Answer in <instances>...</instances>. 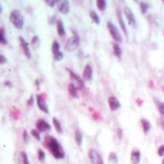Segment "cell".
Masks as SVG:
<instances>
[{"label": "cell", "mask_w": 164, "mask_h": 164, "mask_svg": "<svg viewBox=\"0 0 164 164\" xmlns=\"http://www.w3.org/2000/svg\"><path fill=\"white\" fill-rule=\"evenodd\" d=\"M44 147L49 150V152L52 153L56 159H63L65 157V151L61 144L59 143L56 138L52 137L50 135H46L44 137Z\"/></svg>", "instance_id": "obj_1"}, {"label": "cell", "mask_w": 164, "mask_h": 164, "mask_svg": "<svg viewBox=\"0 0 164 164\" xmlns=\"http://www.w3.org/2000/svg\"><path fill=\"white\" fill-rule=\"evenodd\" d=\"M10 21L12 22L16 28L21 29L24 25V17L17 10H13L10 14Z\"/></svg>", "instance_id": "obj_2"}, {"label": "cell", "mask_w": 164, "mask_h": 164, "mask_svg": "<svg viewBox=\"0 0 164 164\" xmlns=\"http://www.w3.org/2000/svg\"><path fill=\"white\" fill-rule=\"evenodd\" d=\"M106 26H107L108 31L110 33L111 37H112V39L114 40L116 42H118V44H119V42H122L123 36H122V34H121L120 30L118 29V27L116 26L112 21H107Z\"/></svg>", "instance_id": "obj_3"}, {"label": "cell", "mask_w": 164, "mask_h": 164, "mask_svg": "<svg viewBox=\"0 0 164 164\" xmlns=\"http://www.w3.org/2000/svg\"><path fill=\"white\" fill-rule=\"evenodd\" d=\"M80 39L77 35H74L72 37H70L69 40L67 41L65 44V49L67 51H74L75 49L79 46Z\"/></svg>", "instance_id": "obj_4"}, {"label": "cell", "mask_w": 164, "mask_h": 164, "mask_svg": "<svg viewBox=\"0 0 164 164\" xmlns=\"http://www.w3.org/2000/svg\"><path fill=\"white\" fill-rule=\"evenodd\" d=\"M66 70L69 72L70 79L72 80V83H74L75 86H76V88L78 90L84 88V81H83V79L79 76V75L76 74L74 70H72L70 69H69V68H66Z\"/></svg>", "instance_id": "obj_5"}, {"label": "cell", "mask_w": 164, "mask_h": 164, "mask_svg": "<svg viewBox=\"0 0 164 164\" xmlns=\"http://www.w3.org/2000/svg\"><path fill=\"white\" fill-rule=\"evenodd\" d=\"M88 157H89L92 164H104V161H103L102 155L94 149H90L88 151Z\"/></svg>", "instance_id": "obj_6"}, {"label": "cell", "mask_w": 164, "mask_h": 164, "mask_svg": "<svg viewBox=\"0 0 164 164\" xmlns=\"http://www.w3.org/2000/svg\"><path fill=\"white\" fill-rule=\"evenodd\" d=\"M123 13H125V19H127V21H128L130 26H132V27L137 26V21H136V17L134 16V14H133L132 10H131L128 6H125V8H123Z\"/></svg>", "instance_id": "obj_7"}, {"label": "cell", "mask_w": 164, "mask_h": 164, "mask_svg": "<svg viewBox=\"0 0 164 164\" xmlns=\"http://www.w3.org/2000/svg\"><path fill=\"white\" fill-rule=\"evenodd\" d=\"M45 95L44 94H40L36 96V100H37V105L39 107V109L42 111L45 114H48L49 109L47 107V104L45 102Z\"/></svg>", "instance_id": "obj_8"}, {"label": "cell", "mask_w": 164, "mask_h": 164, "mask_svg": "<svg viewBox=\"0 0 164 164\" xmlns=\"http://www.w3.org/2000/svg\"><path fill=\"white\" fill-rule=\"evenodd\" d=\"M36 127L40 132H45V131H48L51 128V125L44 119H39L36 123Z\"/></svg>", "instance_id": "obj_9"}, {"label": "cell", "mask_w": 164, "mask_h": 164, "mask_svg": "<svg viewBox=\"0 0 164 164\" xmlns=\"http://www.w3.org/2000/svg\"><path fill=\"white\" fill-rule=\"evenodd\" d=\"M108 105L111 111H116L121 107V102L118 100V98L114 96H110L108 98Z\"/></svg>", "instance_id": "obj_10"}, {"label": "cell", "mask_w": 164, "mask_h": 164, "mask_svg": "<svg viewBox=\"0 0 164 164\" xmlns=\"http://www.w3.org/2000/svg\"><path fill=\"white\" fill-rule=\"evenodd\" d=\"M82 77H83V79L86 80V81H90V80H92L93 69H92V67H91V65L87 64L84 67V70H83V72H82Z\"/></svg>", "instance_id": "obj_11"}, {"label": "cell", "mask_w": 164, "mask_h": 164, "mask_svg": "<svg viewBox=\"0 0 164 164\" xmlns=\"http://www.w3.org/2000/svg\"><path fill=\"white\" fill-rule=\"evenodd\" d=\"M117 19H118V21H119V24L122 28L123 32L125 33V37H128V31H127V28L125 26V21H123V15L121 13L120 9H117Z\"/></svg>", "instance_id": "obj_12"}, {"label": "cell", "mask_w": 164, "mask_h": 164, "mask_svg": "<svg viewBox=\"0 0 164 164\" xmlns=\"http://www.w3.org/2000/svg\"><path fill=\"white\" fill-rule=\"evenodd\" d=\"M19 42H21V46L22 47V50H23L25 56L28 58V59H31V56H32V55H31V51H30V49H29L28 42L25 41V40H24L22 37H19Z\"/></svg>", "instance_id": "obj_13"}, {"label": "cell", "mask_w": 164, "mask_h": 164, "mask_svg": "<svg viewBox=\"0 0 164 164\" xmlns=\"http://www.w3.org/2000/svg\"><path fill=\"white\" fill-rule=\"evenodd\" d=\"M130 161L132 164H139L141 161V153L138 150H133L130 153Z\"/></svg>", "instance_id": "obj_14"}, {"label": "cell", "mask_w": 164, "mask_h": 164, "mask_svg": "<svg viewBox=\"0 0 164 164\" xmlns=\"http://www.w3.org/2000/svg\"><path fill=\"white\" fill-rule=\"evenodd\" d=\"M58 10L63 15H68L70 12V4L68 1H63L58 6Z\"/></svg>", "instance_id": "obj_15"}, {"label": "cell", "mask_w": 164, "mask_h": 164, "mask_svg": "<svg viewBox=\"0 0 164 164\" xmlns=\"http://www.w3.org/2000/svg\"><path fill=\"white\" fill-rule=\"evenodd\" d=\"M141 125H142V128H143V131H144V134L147 135L148 132L151 130V128H152V125H151V123L149 122L147 119H141Z\"/></svg>", "instance_id": "obj_16"}, {"label": "cell", "mask_w": 164, "mask_h": 164, "mask_svg": "<svg viewBox=\"0 0 164 164\" xmlns=\"http://www.w3.org/2000/svg\"><path fill=\"white\" fill-rule=\"evenodd\" d=\"M77 88L76 86L74 84V83H70L69 86H68V92H69V94L70 97H72L74 98H78V94H77Z\"/></svg>", "instance_id": "obj_17"}, {"label": "cell", "mask_w": 164, "mask_h": 164, "mask_svg": "<svg viewBox=\"0 0 164 164\" xmlns=\"http://www.w3.org/2000/svg\"><path fill=\"white\" fill-rule=\"evenodd\" d=\"M57 33L59 36L64 37L66 36V29L64 26V23L61 19H58L57 21Z\"/></svg>", "instance_id": "obj_18"}, {"label": "cell", "mask_w": 164, "mask_h": 164, "mask_svg": "<svg viewBox=\"0 0 164 164\" xmlns=\"http://www.w3.org/2000/svg\"><path fill=\"white\" fill-rule=\"evenodd\" d=\"M74 140H75V143H76L78 146L82 145L83 135H82V132L80 131L79 128H76V129L74 130Z\"/></svg>", "instance_id": "obj_19"}, {"label": "cell", "mask_w": 164, "mask_h": 164, "mask_svg": "<svg viewBox=\"0 0 164 164\" xmlns=\"http://www.w3.org/2000/svg\"><path fill=\"white\" fill-rule=\"evenodd\" d=\"M113 50H114V54L117 58L121 59L122 58V54H123V50L121 48L120 44L118 42H113Z\"/></svg>", "instance_id": "obj_20"}, {"label": "cell", "mask_w": 164, "mask_h": 164, "mask_svg": "<svg viewBox=\"0 0 164 164\" xmlns=\"http://www.w3.org/2000/svg\"><path fill=\"white\" fill-rule=\"evenodd\" d=\"M52 123H53V127L55 128V130H56L57 132L59 133V134H62V133H63L62 125H61V123L58 121L57 118H55V117L52 118Z\"/></svg>", "instance_id": "obj_21"}, {"label": "cell", "mask_w": 164, "mask_h": 164, "mask_svg": "<svg viewBox=\"0 0 164 164\" xmlns=\"http://www.w3.org/2000/svg\"><path fill=\"white\" fill-rule=\"evenodd\" d=\"M90 17H91V19H92V21L94 22V23H96V24H100V17H98V13L96 11H94V10L90 12Z\"/></svg>", "instance_id": "obj_22"}, {"label": "cell", "mask_w": 164, "mask_h": 164, "mask_svg": "<svg viewBox=\"0 0 164 164\" xmlns=\"http://www.w3.org/2000/svg\"><path fill=\"white\" fill-rule=\"evenodd\" d=\"M0 44H8V41L6 39V32H5V28H3V27L0 28Z\"/></svg>", "instance_id": "obj_23"}, {"label": "cell", "mask_w": 164, "mask_h": 164, "mask_svg": "<svg viewBox=\"0 0 164 164\" xmlns=\"http://www.w3.org/2000/svg\"><path fill=\"white\" fill-rule=\"evenodd\" d=\"M97 7L100 12H104L106 10V1L105 0H98Z\"/></svg>", "instance_id": "obj_24"}, {"label": "cell", "mask_w": 164, "mask_h": 164, "mask_svg": "<svg viewBox=\"0 0 164 164\" xmlns=\"http://www.w3.org/2000/svg\"><path fill=\"white\" fill-rule=\"evenodd\" d=\"M108 160H109V162H111L112 164H118V162H119L118 155H116L114 152H111L109 155H108Z\"/></svg>", "instance_id": "obj_25"}, {"label": "cell", "mask_w": 164, "mask_h": 164, "mask_svg": "<svg viewBox=\"0 0 164 164\" xmlns=\"http://www.w3.org/2000/svg\"><path fill=\"white\" fill-rule=\"evenodd\" d=\"M155 102L156 104V107H157L158 112L160 113V115L164 116V102H159V100L155 98Z\"/></svg>", "instance_id": "obj_26"}, {"label": "cell", "mask_w": 164, "mask_h": 164, "mask_svg": "<svg viewBox=\"0 0 164 164\" xmlns=\"http://www.w3.org/2000/svg\"><path fill=\"white\" fill-rule=\"evenodd\" d=\"M51 51H52V54H53V55L59 53V52H60V44L57 41H54L53 42H52Z\"/></svg>", "instance_id": "obj_27"}, {"label": "cell", "mask_w": 164, "mask_h": 164, "mask_svg": "<svg viewBox=\"0 0 164 164\" xmlns=\"http://www.w3.org/2000/svg\"><path fill=\"white\" fill-rule=\"evenodd\" d=\"M139 7H140V11H141V13H142L143 15H145L146 13L148 12V10H149V4L146 3V2L141 1L140 3H139Z\"/></svg>", "instance_id": "obj_28"}, {"label": "cell", "mask_w": 164, "mask_h": 164, "mask_svg": "<svg viewBox=\"0 0 164 164\" xmlns=\"http://www.w3.org/2000/svg\"><path fill=\"white\" fill-rule=\"evenodd\" d=\"M38 159L41 161V162H44L45 159V153L42 149H39V150H38Z\"/></svg>", "instance_id": "obj_29"}, {"label": "cell", "mask_w": 164, "mask_h": 164, "mask_svg": "<svg viewBox=\"0 0 164 164\" xmlns=\"http://www.w3.org/2000/svg\"><path fill=\"white\" fill-rule=\"evenodd\" d=\"M21 156L22 163H23V164H30V161L28 159V155H27L26 153H25V152H21Z\"/></svg>", "instance_id": "obj_30"}, {"label": "cell", "mask_w": 164, "mask_h": 164, "mask_svg": "<svg viewBox=\"0 0 164 164\" xmlns=\"http://www.w3.org/2000/svg\"><path fill=\"white\" fill-rule=\"evenodd\" d=\"M31 135L35 139H37L38 141L41 140V134H40V131L38 129H32L31 130Z\"/></svg>", "instance_id": "obj_31"}, {"label": "cell", "mask_w": 164, "mask_h": 164, "mask_svg": "<svg viewBox=\"0 0 164 164\" xmlns=\"http://www.w3.org/2000/svg\"><path fill=\"white\" fill-rule=\"evenodd\" d=\"M53 58H54L55 61H61L63 58H64V54H63V52L60 51L59 53H57V54L53 55Z\"/></svg>", "instance_id": "obj_32"}, {"label": "cell", "mask_w": 164, "mask_h": 164, "mask_svg": "<svg viewBox=\"0 0 164 164\" xmlns=\"http://www.w3.org/2000/svg\"><path fill=\"white\" fill-rule=\"evenodd\" d=\"M157 155L160 157H163L164 156V145L159 146V148L157 149Z\"/></svg>", "instance_id": "obj_33"}, {"label": "cell", "mask_w": 164, "mask_h": 164, "mask_svg": "<svg viewBox=\"0 0 164 164\" xmlns=\"http://www.w3.org/2000/svg\"><path fill=\"white\" fill-rule=\"evenodd\" d=\"M39 41H40L39 37H38V36H34V37L32 38V40H31V44L35 47L37 44H39Z\"/></svg>", "instance_id": "obj_34"}, {"label": "cell", "mask_w": 164, "mask_h": 164, "mask_svg": "<svg viewBox=\"0 0 164 164\" xmlns=\"http://www.w3.org/2000/svg\"><path fill=\"white\" fill-rule=\"evenodd\" d=\"M22 137H23L24 143H28V141H29V135H28V132H27V130H23V133H22Z\"/></svg>", "instance_id": "obj_35"}, {"label": "cell", "mask_w": 164, "mask_h": 164, "mask_svg": "<svg viewBox=\"0 0 164 164\" xmlns=\"http://www.w3.org/2000/svg\"><path fill=\"white\" fill-rule=\"evenodd\" d=\"M57 3H58L57 0H51V1H50V0H46V1H45V4H47L49 7H54L55 4Z\"/></svg>", "instance_id": "obj_36"}, {"label": "cell", "mask_w": 164, "mask_h": 164, "mask_svg": "<svg viewBox=\"0 0 164 164\" xmlns=\"http://www.w3.org/2000/svg\"><path fill=\"white\" fill-rule=\"evenodd\" d=\"M158 125H160V127L162 128L164 131V116H160L159 119H158Z\"/></svg>", "instance_id": "obj_37"}, {"label": "cell", "mask_w": 164, "mask_h": 164, "mask_svg": "<svg viewBox=\"0 0 164 164\" xmlns=\"http://www.w3.org/2000/svg\"><path fill=\"white\" fill-rule=\"evenodd\" d=\"M117 136H118V138H119L120 140L122 139V137H123V129L121 127L117 128Z\"/></svg>", "instance_id": "obj_38"}, {"label": "cell", "mask_w": 164, "mask_h": 164, "mask_svg": "<svg viewBox=\"0 0 164 164\" xmlns=\"http://www.w3.org/2000/svg\"><path fill=\"white\" fill-rule=\"evenodd\" d=\"M33 103H34V97L31 96V97L29 98V100H27V105H28V106H32Z\"/></svg>", "instance_id": "obj_39"}, {"label": "cell", "mask_w": 164, "mask_h": 164, "mask_svg": "<svg viewBox=\"0 0 164 164\" xmlns=\"http://www.w3.org/2000/svg\"><path fill=\"white\" fill-rule=\"evenodd\" d=\"M93 118H94L95 120H100V119H102L100 115L98 114V112H93Z\"/></svg>", "instance_id": "obj_40"}, {"label": "cell", "mask_w": 164, "mask_h": 164, "mask_svg": "<svg viewBox=\"0 0 164 164\" xmlns=\"http://www.w3.org/2000/svg\"><path fill=\"white\" fill-rule=\"evenodd\" d=\"M6 62H7L6 57L3 56V55H1V54H0V65L5 64V63H6Z\"/></svg>", "instance_id": "obj_41"}, {"label": "cell", "mask_w": 164, "mask_h": 164, "mask_svg": "<svg viewBox=\"0 0 164 164\" xmlns=\"http://www.w3.org/2000/svg\"><path fill=\"white\" fill-rule=\"evenodd\" d=\"M5 85H6V86L11 87V86H12V83L10 82V81H6V82H5Z\"/></svg>", "instance_id": "obj_42"}, {"label": "cell", "mask_w": 164, "mask_h": 164, "mask_svg": "<svg viewBox=\"0 0 164 164\" xmlns=\"http://www.w3.org/2000/svg\"><path fill=\"white\" fill-rule=\"evenodd\" d=\"M35 84H36L37 86H39V85H40V81H39V79H37L36 81H35Z\"/></svg>", "instance_id": "obj_43"}, {"label": "cell", "mask_w": 164, "mask_h": 164, "mask_svg": "<svg viewBox=\"0 0 164 164\" xmlns=\"http://www.w3.org/2000/svg\"><path fill=\"white\" fill-rule=\"evenodd\" d=\"M142 102H143L142 100H137V103H138V104H139V106L141 105V103H142Z\"/></svg>", "instance_id": "obj_44"}, {"label": "cell", "mask_w": 164, "mask_h": 164, "mask_svg": "<svg viewBox=\"0 0 164 164\" xmlns=\"http://www.w3.org/2000/svg\"><path fill=\"white\" fill-rule=\"evenodd\" d=\"M150 86H151V87H153V81H150Z\"/></svg>", "instance_id": "obj_45"}, {"label": "cell", "mask_w": 164, "mask_h": 164, "mask_svg": "<svg viewBox=\"0 0 164 164\" xmlns=\"http://www.w3.org/2000/svg\"><path fill=\"white\" fill-rule=\"evenodd\" d=\"M2 12V7H1V5H0V13Z\"/></svg>", "instance_id": "obj_46"}, {"label": "cell", "mask_w": 164, "mask_h": 164, "mask_svg": "<svg viewBox=\"0 0 164 164\" xmlns=\"http://www.w3.org/2000/svg\"><path fill=\"white\" fill-rule=\"evenodd\" d=\"M161 164H164V158L162 159V161H161Z\"/></svg>", "instance_id": "obj_47"}, {"label": "cell", "mask_w": 164, "mask_h": 164, "mask_svg": "<svg viewBox=\"0 0 164 164\" xmlns=\"http://www.w3.org/2000/svg\"><path fill=\"white\" fill-rule=\"evenodd\" d=\"M162 91H163V93H164V86H163V88H162Z\"/></svg>", "instance_id": "obj_48"}, {"label": "cell", "mask_w": 164, "mask_h": 164, "mask_svg": "<svg viewBox=\"0 0 164 164\" xmlns=\"http://www.w3.org/2000/svg\"><path fill=\"white\" fill-rule=\"evenodd\" d=\"M162 2H163V4H164V0H163V1H162Z\"/></svg>", "instance_id": "obj_49"}, {"label": "cell", "mask_w": 164, "mask_h": 164, "mask_svg": "<svg viewBox=\"0 0 164 164\" xmlns=\"http://www.w3.org/2000/svg\"><path fill=\"white\" fill-rule=\"evenodd\" d=\"M163 34H164V32H163Z\"/></svg>", "instance_id": "obj_50"}]
</instances>
